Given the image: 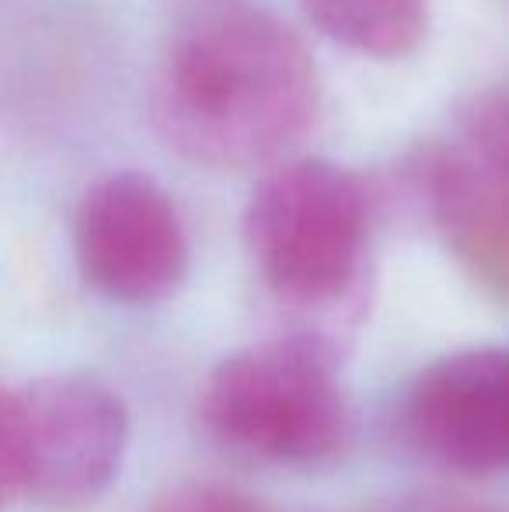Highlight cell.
Here are the masks:
<instances>
[{"label": "cell", "instance_id": "cell-3", "mask_svg": "<svg viewBox=\"0 0 509 512\" xmlns=\"http://www.w3.org/2000/svg\"><path fill=\"white\" fill-rule=\"evenodd\" d=\"M332 349L276 335L220 359L203 384L199 411L231 450L269 464H321L349 439L346 394Z\"/></svg>", "mask_w": 509, "mask_h": 512}, {"label": "cell", "instance_id": "cell-4", "mask_svg": "<svg viewBox=\"0 0 509 512\" xmlns=\"http://www.w3.org/2000/svg\"><path fill=\"white\" fill-rule=\"evenodd\" d=\"M129 446V415L95 377H35L0 398V488L7 502L70 512L116 481Z\"/></svg>", "mask_w": 509, "mask_h": 512}, {"label": "cell", "instance_id": "cell-10", "mask_svg": "<svg viewBox=\"0 0 509 512\" xmlns=\"http://www.w3.org/2000/svg\"><path fill=\"white\" fill-rule=\"evenodd\" d=\"M419 512H509V509L489 506V502H447V506H422Z\"/></svg>", "mask_w": 509, "mask_h": 512}, {"label": "cell", "instance_id": "cell-6", "mask_svg": "<svg viewBox=\"0 0 509 512\" xmlns=\"http://www.w3.org/2000/svg\"><path fill=\"white\" fill-rule=\"evenodd\" d=\"M81 276L119 304H161L189 272V234L175 199L143 171H112L77 203Z\"/></svg>", "mask_w": 509, "mask_h": 512}, {"label": "cell", "instance_id": "cell-1", "mask_svg": "<svg viewBox=\"0 0 509 512\" xmlns=\"http://www.w3.org/2000/svg\"><path fill=\"white\" fill-rule=\"evenodd\" d=\"M318 105L311 53L262 0H161L150 119L178 157L265 171L311 136Z\"/></svg>", "mask_w": 509, "mask_h": 512}, {"label": "cell", "instance_id": "cell-7", "mask_svg": "<svg viewBox=\"0 0 509 512\" xmlns=\"http://www.w3.org/2000/svg\"><path fill=\"white\" fill-rule=\"evenodd\" d=\"M401 432L447 471H509V349H464L429 363L401 401Z\"/></svg>", "mask_w": 509, "mask_h": 512}, {"label": "cell", "instance_id": "cell-5", "mask_svg": "<svg viewBox=\"0 0 509 512\" xmlns=\"http://www.w3.org/2000/svg\"><path fill=\"white\" fill-rule=\"evenodd\" d=\"M415 185L457 265L509 300V81L457 112L415 168Z\"/></svg>", "mask_w": 509, "mask_h": 512}, {"label": "cell", "instance_id": "cell-9", "mask_svg": "<svg viewBox=\"0 0 509 512\" xmlns=\"http://www.w3.org/2000/svg\"><path fill=\"white\" fill-rule=\"evenodd\" d=\"M150 512H269L252 495L217 481H185L157 495Z\"/></svg>", "mask_w": 509, "mask_h": 512}, {"label": "cell", "instance_id": "cell-8", "mask_svg": "<svg viewBox=\"0 0 509 512\" xmlns=\"http://www.w3.org/2000/svg\"><path fill=\"white\" fill-rule=\"evenodd\" d=\"M325 39L370 60H405L429 35V0H300Z\"/></svg>", "mask_w": 509, "mask_h": 512}, {"label": "cell", "instance_id": "cell-2", "mask_svg": "<svg viewBox=\"0 0 509 512\" xmlns=\"http://www.w3.org/2000/svg\"><path fill=\"white\" fill-rule=\"evenodd\" d=\"M241 234L286 335L339 356L374 293V196L325 157H286L248 196Z\"/></svg>", "mask_w": 509, "mask_h": 512}]
</instances>
